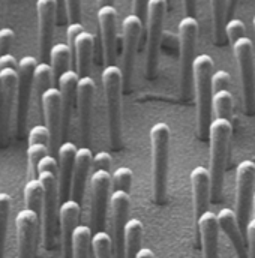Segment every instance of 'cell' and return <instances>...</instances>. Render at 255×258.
Listing matches in <instances>:
<instances>
[{"mask_svg":"<svg viewBox=\"0 0 255 258\" xmlns=\"http://www.w3.org/2000/svg\"><path fill=\"white\" fill-rule=\"evenodd\" d=\"M81 215V204L74 200H68L60 204L59 210V227H60V242H62V258H72V237L78 227V219Z\"/></svg>","mask_w":255,"mask_h":258,"instance_id":"ffe728a7","label":"cell"},{"mask_svg":"<svg viewBox=\"0 0 255 258\" xmlns=\"http://www.w3.org/2000/svg\"><path fill=\"white\" fill-rule=\"evenodd\" d=\"M132 179L134 173L128 167H119L113 173V189L114 191H123V192H131L132 188Z\"/></svg>","mask_w":255,"mask_h":258,"instance_id":"74e56055","label":"cell"},{"mask_svg":"<svg viewBox=\"0 0 255 258\" xmlns=\"http://www.w3.org/2000/svg\"><path fill=\"white\" fill-rule=\"evenodd\" d=\"M252 26H254V32H255V15H254V20H252Z\"/></svg>","mask_w":255,"mask_h":258,"instance_id":"9f6ffc18","label":"cell"},{"mask_svg":"<svg viewBox=\"0 0 255 258\" xmlns=\"http://www.w3.org/2000/svg\"><path fill=\"white\" fill-rule=\"evenodd\" d=\"M237 3H239V0H230V2H228V6H227V21L231 20V17H233V14H234V11H236Z\"/></svg>","mask_w":255,"mask_h":258,"instance_id":"816d5d0a","label":"cell"},{"mask_svg":"<svg viewBox=\"0 0 255 258\" xmlns=\"http://www.w3.org/2000/svg\"><path fill=\"white\" fill-rule=\"evenodd\" d=\"M59 2V11H62V8H65L63 0H57Z\"/></svg>","mask_w":255,"mask_h":258,"instance_id":"11a10c76","label":"cell"},{"mask_svg":"<svg viewBox=\"0 0 255 258\" xmlns=\"http://www.w3.org/2000/svg\"><path fill=\"white\" fill-rule=\"evenodd\" d=\"M92 249L95 258H113L114 243L107 231H98L92 237Z\"/></svg>","mask_w":255,"mask_h":258,"instance_id":"8d00e7d4","label":"cell"},{"mask_svg":"<svg viewBox=\"0 0 255 258\" xmlns=\"http://www.w3.org/2000/svg\"><path fill=\"white\" fill-rule=\"evenodd\" d=\"M111 165H113V159H111L110 153H107V152H99V153L93 155L92 167L95 168V171H98V170L110 171Z\"/></svg>","mask_w":255,"mask_h":258,"instance_id":"ee69618b","label":"cell"},{"mask_svg":"<svg viewBox=\"0 0 255 258\" xmlns=\"http://www.w3.org/2000/svg\"><path fill=\"white\" fill-rule=\"evenodd\" d=\"M102 84L107 102L108 137L114 150L122 147V95H123V75L122 69L110 64L102 71Z\"/></svg>","mask_w":255,"mask_h":258,"instance_id":"277c9868","label":"cell"},{"mask_svg":"<svg viewBox=\"0 0 255 258\" xmlns=\"http://www.w3.org/2000/svg\"><path fill=\"white\" fill-rule=\"evenodd\" d=\"M42 171H51L54 174L59 173V162L57 159L53 156V155H47L38 165V174L42 173Z\"/></svg>","mask_w":255,"mask_h":258,"instance_id":"bcb514c9","label":"cell"},{"mask_svg":"<svg viewBox=\"0 0 255 258\" xmlns=\"http://www.w3.org/2000/svg\"><path fill=\"white\" fill-rule=\"evenodd\" d=\"M0 111H2V95H0Z\"/></svg>","mask_w":255,"mask_h":258,"instance_id":"6f0895ef","label":"cell"},{"mask_svg":"<svg viewBox=\"0 0 255 258\" xmlns=\"http://www.w3.org/2000/svg\"><path fill=\"white\" fill-rule=\"evenodd\" d=\"M255 164L242 161L236 171V216L242 231H246L254 207Z\"/></svg>","mask_w":255,"mask_h":258,"instance_id":"9c48e42d","label":"cell"},{"mask_svg":"<svg viewBox=\"0 0 255 258\" xmlns=\"http://www.w3.org/2000/svg\"><path fill=\"white\" fill-rule=\"evenodd\" d=\"M143 222L140 219H129L125 230V258H137L141 251L143 240Z\"/></svg>","mask_w":255,"mask_h":258,"instance_id":"f546056e","label":"cell"},{"mask_svg":"<svg viewBox=\"0 0 255 258\" xmlns=\"http://www.w3.org/2000/svg\"><path fill=\"white\" fill-rule=\"evenodd\" d=\"M254 210H255V194H254Z\"/></svg>","mask_w":255,"mask_h":258,"instance_id":"680465c9","label":"cell"},{"mask_svg":"<svg viewBox=\"0 0 255 258\" xmlns=\"http://www.w3.org/2000/svg\"><path fill=\"white\" fill-rule=\"evenodd\" d=\"M26 155H27V165H29V179H36L39 162L47 155H51L50 147L47 144H29Z\"/></svg>","mask_w":255,"mask_h":258,"instance_id":"d590c367","label":"cell"},{"mask_svg":"<svg viewBox=\"0 0 255 258\" xmlns=\"http://www.w3.org/2000/svg\"><path fill=\"white\" fill-rule=\"evenodd\" d=\"M144 23L134 14L128 15L122 23V75H123V90H128L131 86L135 54L140 41V35Z\"/></svg>","mask_w":255,"mask_h":258,"instance_id":"7c38bea8","label":"cell"},{"mask_svg":"<svg viewBox=\"0 0 255 258\" xmlns=\"http://www.w3.org/2000/svg\"><path fill=\"white\" fill-rule=\"evenodd\" d=\"M45 126L50 131V152H57L62 144V95L56 87L48 89L41 101Z\"/></svg>","mask_w":255,"mask_h":258,"instance_id":"2e32d148","label":"cell"},{"mask_svg":"<svg viewBox=\"0 0 255 258\" xmlns=\"http://www.w3.org/2000/svg\"><path fill=\"white\" fill-rule=\"evenodd\" d=\"M27 141L29 144H47L50 147V141H51L50 131L45 125H35L29 131Z\"/></svg>","mask_w":255,"mask_h":258,"instance_id":"ab89813d","label":"cell"},{"mask_svg":"<svg viewBox=\"0 0 255 258\" xmlns=\"http://www.w3.org/2000/svg\"><path fill=\"white\" fill-rule=\"evenodd\" d=\"M38 62L33 56H24L18 62V95L15 107V131L18 135L24 134L30 99L33 93V75Z\"/></svg>","mask_w":255,"mask_h":258,"instance_id":"8fae6325","label":"cell"},{"mask_svg":"<svg viewBox=\"0 0 255 258\" xmlns=\"http://www.w3.org/2000/svg\"><path fill=\"white\" fill-rule=\"evenodd\" d=\"M230 74L227 71H215L213 75H212V87H213V93L216 92H221V90H228L230 87Z\"/></svg>","mask_w":255,"mask_h":258,"instance_id":"60d3db41","label":"cell"},{"mask_svg":"<svg viewBox=\"0 0 255 258\" xmlns=\"http://www.w3.org/2000/svg\"><path fill=\"white\" fill-rule=\"evenodd\" d=\"M98 23L102 39L104 62L107 66L116 60V41H117V11L114 6L98 9Z\"/></svg>","mask_w":255,"mask_h":258,"instance_id":"d6986e66","label":"cell"},{"mask_svg":"<svg viewBox=\"0 0 255 258\" xmlns=\"http://www.w3.org/2000/svg\"><path fill=\"white\" fill-rule=\"evenodd\" d=\"M11 207H12L11 195L6 192H0V258H3V255H5V245H6V234H8Z\"/></svg>","mask_w":255,"mask_h":258,"instance_id":"e575fe53","label":"cell"},{"mask_svg":"<svg viewBox=\"0 0 255 258\" xmlns=\"http://www.w3.org/2000/svg\"><path fill=\"white\" fill-rule=\"evenodd\" d=\"M54 80V75H53V69H51V64L45 63V62H41L38 63L36 69H35V75H33V101L41 105V101H42V95L51 89V83Z\"/></svg>","mask_w":255,"mask_h":258,"instance_id":"f1b7e54d","label":"cell"},{"mask_svg":"<svg viewBox=\"0 0 255 258\" xmlns=\"http://www.w3.org/2000/svg\"><path fill=\"white\" fill-rule=\"evenodd\" d=\"M218 222L221 227V231H224V234L228 237V240L231 242L237 258H249V252L243 239V231L239 227L237 222V216L236 212L231 209H221L218 213Z\"/></svg>","mask_w":255,"mask_h":258,"instance_id":"484cf974","label":"cell"},{"mask_svg":"<svg viewBox=\"0 0 255 258\" xmlns=\"http://www.w3.org/2000/svg\"><path fill=\"white\" fill-rule=\"evenodd\" d=\"M24 203L26 209L33 210L36 215H42V204H44V186L41 180L36 179H29V182L24 186Z\"/></svg>","mask_w":255,"mask_h":258,"instance_id":"1f68e13d","label":"cell"},{"mask_svg":"<svg viewBox=\"0 0 255 258\" xmlns=\"http://www.w3.org/2000/svg\"><path fill=\"white\" fill-rule=\"evenodd\" d=\"M96 84L92 77H81L78 83V99H77V110H78V129H80V140L84 147L90 141V128H92V110H93V99H95Z\"/></svg>","mask_w":255,"mask_h":258,"instance_id":"e0dca14e","label":"cell"},{"mask_svg":"<svg viewBox=\"0 0 255 258\" xmlns=\"http://www.w3.org/2000/svg\"><path fill=\"white\" fill-rule=\"evenodd\" d=\"M0 95H2V111L0 122L9 123L12 113L17 107L18 95V71L17 69H3L0 71Z\"/></svg>","mask_w":255,"mask_h":258,"instance_id":"d4e9b609","label":"cell"},{"mask_svg":"<svg viewBox=\"0 0 255 258\" xmlns=\"http://www.w3.org/2000/svg\"><path fill=\"white\" fill-rule=\"evenodd\" d=\"M113 188V176L110 171L98 170L90 177V227L104 231L107 221V210L110 203V191Z\"/></svg>","mask_w":255,"mask_h":258,"instance_id":"30bf717a","label":"cell"},{"mask_svg":"<svg viewBox=\"0 0 255 258\" xmlns=\"http://www.w3.org/2000/svg\"><path fill=\"white\" fill-rule=\"evenodd\" d=\"M186 258H191V257H186Z\"/></svg>","mask_w":255,"mask_h":258,"instance_id":"6125c7cd","label":"cell"},{"mask_svg":"<svg viewBox=\"0 0 255 258\" xmlns=\"http://www.w3.org/2000/svg\"><path fill=\"white\" fill-rule=\"evenodd\" d=\"M212 5V24H213V38L218 45H224L225 24H227V0H210Z\"/></svg>","mask_w":255,"mask_h":258,"instance_id":"83f0119b","label":"cell"},{"mask_svg":"<svg viewBox=\"0 0 255 258\" xmlns=\"http://www.w3.org/2000/svg\"><path fill=\"white\" fill-rule=\"evenodd\" d=\"M198 36V23L194 17H185L179 23V42H180V90L182 99H191L194 92V62Z\"/></svg>","mask_w":255,"mask_h":258,"instance_id":"5b68a950","label":"cell"},{"mask_svg":"<svg viewBox=\"0 0 255 258\" xmlns=\"http://www.w3.org/2000/svg\"><path fill=\"white\" fill-rule=\"evenodd\" d=\"M170 2H171V0H168V3H170Z\"/></svg>","mask_w":255,"mask_h":258,"instance_id":"94428289","label":"cell"},{"mask_svg":"<svg viewBox=\"0 0 255 258\" xmlns=\"http://www.w3.org/2000/svg\"><path fill=\"white\" fill-rule=\"evenodd\" d=\"M41 218L33 210L23 209L15 216L18 258H35L36 234Z\"/></svg>","mask_w":255,"mask_h":258,"instance_id":"9a60e30c","label":"cell"},{"mask_svg":"<svg viewBox=\"0 0 255 258\" xmlns=\"http://www.w3.org/2000/svg\"><path fill=\"white\" fill-rule=\"evenodd\" d=\"M225 36L234 45L239 39L246 36V26H245V23L242 20H237V18L228 20L227 24H225Z\"/></svg>","mask_w":255,"mask_h":258,"instance_id":"f35d334b","label":"cell"},{"mask_svg":"<svg viewBox=\"0 0 255 258\" xmlns=\"http://www.w3.org/2000/svg\"><path fill=\"white\" fill-rule=\"evenodd\" d=\"M246 239H248V252L249 258H255V218H251L246 227Z\"/></svg>","mask_w":255,"mask_h":258,"instance_id":"c3c4849f","label":"cell"},{"mask_svg":"<svg viewBox=\"0 0 255 258\" xmlns=\"http://www.w3.org/2000/svg\"><path fill=\"white\" fill-rule=\"evenodd\" d=\"M213 59L209 54L197 56L194 62V89L197 101V134L201 140H206L210 134L212 125V75H213Z\"/></svg>","mask_w":255,"mask_h":258,"instance_id":"6da1fadb","label":"cell"},{"mask_svg":"<svg viewBox=\"0 0 255 258\" xmlns=\"http://www.w3.org/2000/svg\"><path fill=\"white\" fill-rule=\"evenodd\" d=\"M234 56L239 66L240 87L245 111L254 114L255 111V63H254V44L249 38L239 39L234 45Z\"/></svg>","mask_w":255,"mask_h":258,"instance_id":"ba28073f","label":"cell"},{"mask_svg":"<svg viewBox=\"0 0 255 258\" xmlns=\"http://www.w3.org/2000/svg\"><path fill=\"white\" fill-rule=\"evenodd\" d=\"M3 69H18V62L11 53L0 56V71Z\"/></svg>","mask_w":255,"mask_h":258,"instance_id":"681fc988","label":"cell"},{"mask_svg":"<svg viewBox=\"0 0 255 258\" xmlns=\"http://www.w3.org/2000/svg\"><path fill=\"white\" fill-rule=\"evenodd\" d=\"M231 122L224 119H215L210 125V180H212V203L218 204L222 200L224 176L227 156L231 140Z\"/></svg>","mask_w":255,"mask_h":258,"instance_id":"7a4b0ae2","label":"cell"},{"mask_svg":"<svg viewBox=\"0 0 255 258\" xmlns=\"http://www.w3.org/2000/svg\"><path fill=\"white\" fill-rule=\"evenodd\" d=\"M170 126L156 123L150 129L152 141V173L153 198L158 206H164L168 198V164H170Z\"/></svg>","mask_w":255,"mask_h":258,"instance_id":"3957f363","label":"cell"},{"mask_svg":"<svg viewBox=\"0 0 255 258\" xmlns=\"http://www.w3.org/2000/svg\"><path fill=\"white\" fill-rule=\"evenodd\" d=\"M93 47H95V38L89 32H83L75 41L72 56L75 59L77 74L80 75V78L89 75L92 56H93Z\"/></svg>","mask_w":255,"mask_h":258,"instance_id":"4316f807","label":"cell"},{"mask_svg":"<svg viewBox=\"0 0 255 258\" xmlns=\"http://www.w3.org/2000/svg\"><path fill=\"white\" fill-rule=\"evenodd\" d=\"M116 0H96V5H98V9L101 8H107V6H114Z\"/></svg>","mask_w":255,"mask_h":258,"instance_id":"db71d44e","label":"cell"},{"mask_svg":"<svg viewBox=\"0 0 255 258\" xmlns=\"http://www.w3.org/2000/svg\"><path fill=\"white\" fill-rule=\"evenodd\" d=\"M15 41V33L11 27H2L0 29V56L8 54L12 44Z\"/></svg>","mask_w":255,"mask_h":258,"instance_id":"7bdbcfd3","label":"cell"},{"mask_svg":"<svg viewBox=\"0 0 255 258\" xmlns=\"http://www.w3.org/2000/svg\"><path fill=\"white\" fill-rule=\"evenodd\" d=\"M72 50L68 44H54L50 51V64L53 69L54 80L59 81V78L63 75L66 71H69V64L72 59Z\"/></svg>","mask_w":255,"mask_h":258,"instance_id":"4dcf8cb0","label":"cell"},{"mask_svg":"<svg viewBox=\"0 0 255 258\" xmlns=\"http://www.w3.org/2000/svg\"><path fill=\"white\" fill-rule=\"evenodd\" d=\"M59 90L62 95V141H66V137L69 134L71 120L74 114V108L77 105L78 99V83L80 75L77 71H66L59 78Z\"/></svg>","mask_w":255,"mask_h":258,"instance_id":"ac0fdd59","label":"cell"},{"mask_svg":"<svg viewBox=\"0 0 255 258\" xmlns=\"http://www.w3.org/2000/svg\"><path fill=\"white\" fill-rule=\"evenodd\" d=\"M77 146L71 141H65L60 144L57 150V162H59V195H60V204L71 200V186H72V174H74V165L77 158Z\"/></svg>","mask_w":255,"mask_h":258,"instance_id":"44dd1931","label":"cell"},{"mask_svg":"<svg viewBox=\"0 0 255 258\" xmlns=\"http://www.w3.org/2000/svg\"><path fill=\"white\" fill-rule=\"evenodd\" d=\"M69 24L81 23V0H63Z\"/></svg>","mask_w":255,"mask_h":258,"instance_id":"b9f144b4","label":"cell"},{"mask_svg":"<svg viewBox=\"0 0 255 258\" xmlns=\"http://www.w3.org/2000/svg\"><path fill=\"white\" fill-rule=\"evenodd\" d=\"M38 179L44 186V204H42V215H41L42 240L45 249H51L54 246L56 228L59 224V210H60L59 179L57 174L51 171L39 173Z\"/></svg>","mask_w":255,"mask_h":258,"instance_id":"8992f818","label":"cell"},{"mask_svg":"<svg viewBox=\"0 0 255 258\" xmlns=\"http://www.w3.org/2000/svg\"><path fill=\"white\" fill-rule=\"evenodd\" d=\"M36 12H38L39 56L44 60L50 57V51L53 48V35H54L57 14H59V2L57 0H38Z\"/></svg>","mask_w":255,"mask_h":258,"instance_id":"4fadbf2b","label":"cell"},{"mask_svg":"<svg viewBox=\"0 0 255 258\" xmlns=\"http://www.w3.org/2000/svg\"><path fill=\"white\" fill-rule=\"evenodd\" d=\"M212 108L216 114V119H224L231 122L233 119V95L230 90H221L213 93Z\"/></svg>","mask_w":255,"mask_h":258,"instance_id":"836d02e7","label":"cell"},{"mask_svg":"<svg viewBox=\"0 0 255 258\" xmlns=\"http://www.w3.org/2000/svg\"><path fill=\"white\" fill-rule=\"evenodd\" d=\"M83 32H86V29L83 27L81 23H74V24H69L68 26V29H66V38H68V45H69L71 50H74L75 41H77V38Z\"/></svg>","mask_w":255,"mask_h":258,"instance_id":"f6af8a7d","label":"cell"},{"mask_svg":"<svg viewBox=\"0 0 255 258\" xmlns=\"http://www.w3.org/2000/svg\"><path fill=\"white\" fill-rule=\"evenodd\" d=\"M92 228L78 225L72 237V258H89V248L92 246Z\"/></svg>","mask_w":255,"mask_h":258,"instance_id":"d6a6232c","label":"cell"},{"mask_svg":"<svg viewBox=\"0 0 255 258\" xmlns=\"http://www.w3.org/2000/svg\"><path fill=\"white\" fill-rule=\"evenodd\" d=\"M137 258H155V254H153V251L149 249V248H141V251L138 252Z\"/></svg>","mask_w":255,"mask_h":258,"instance_id":"f5cc1de1","label":"cell"},{"mask_svg":"<svg viewBox=\"0 0 255 258\" xmlns=\"http://www.w3.org/2000/svg\"><path fill=\"white\" fill-rule=\"evenodd\" d=\"M183 5H185L186 15L195 18V15H197V0H183Z\"/></svg>","mask_w":255,"mask_h":258,"instance_id":"f907efd6","label":"cell"},{"mask_svg":"<svg viewBox=\"0 0 255 258\" xmlns=\"http://www.w3.org/2000/svg\"><path fill=\"white\" fill-rule=\"evenodd\" d=\"M150 0H132V11L134 15H137L144 24L147 20V8H149Z\"/></svg>","mask_w":255,"mask_h":258,"instance_id":"7dc6e473","label":"cell"},{"mask_svg":"<svg viewBox=\"0 0 255 258\" xmlns=\"http://www.w3.org/2000/svg\"><path fill=\"white\" fill-rule=\"evenodd\" d=\"M93 162V153L89 147H80L75 158L74 174H72V186H71V200L77 201L78 204L83 203L84 191L89 179V173Z\"/></svg>","mask_w":255,"mask_h":258,"instance_id":"cb8c5ba5","label":"cell"},{"mask_svg":"<svg viewBox=\"0 0 255 258\" xmlns=\"http://www.w3.org/2000/svg\"><path fill=\"white\" fill-rule=\"evenodd\" d=\"M198 230L201 237V248H203V258H219V222L218 215L213 212L203 213L198 219Z\"/></svg>","mask_w":255,"mask_h":258,"instance_id":"603a6c76","label":"cell"},{"mask_svg":"<svg viewBox=\"0 0 255 258\" xmlns=\"http://www.w3.org/2000/svg\"><path fill=\"white\" fill-rule=\"evenodd\" d=\"M131 206V197L123 191H114L110 198V213H111V228H113V243L114 258H125V230L128 224V213Z\"/></svg>","mask_w":255,"mask_h":258,"instance_id":"5bb4252c","label":"cell"},{"mask_svg":"<svg viewBox=\"0 0 255 258\" xmlns=\"http://www.w3.org/2000/svg\"><path fill=\"white\" fill-rule=\"evenodd\" d=\"M192 201L194 213L198 219L203 213L209 212V204L212 203V180L210 171L206 167H195L191 171Z\"/></svg>","mask_w":255,"mask_h":258,"instance_id":"7402d4cb","label":"cell"},{"mask_svg":"<svg viewBox=\"0 0 255 258\" xmlns=\"http://www.w3.org/2000/svg\"><path fill=\"white\" fill-rule=\"evenodd\" d=\"M254 218H255V210H254Z\"/></svg>","mask_w":255,"mask_h":258,"instance_id":"91938a15","label":"cell"},{"mask_svg":"<svg viewBox=\"0 0 255 258\" xmlns=\"http://www.w3.org/2000/svg\"><path fill=\"white\" fill-rule=\"evenodd\" d=\"M168 0H150L147 8V41H146V75L153 78L159 62V47L162 41L164 20Z\"/></svg>","mask_w":255,"mask_h":258,"instance_id":"52a82bcc","label":"cell"}]
</instances>
